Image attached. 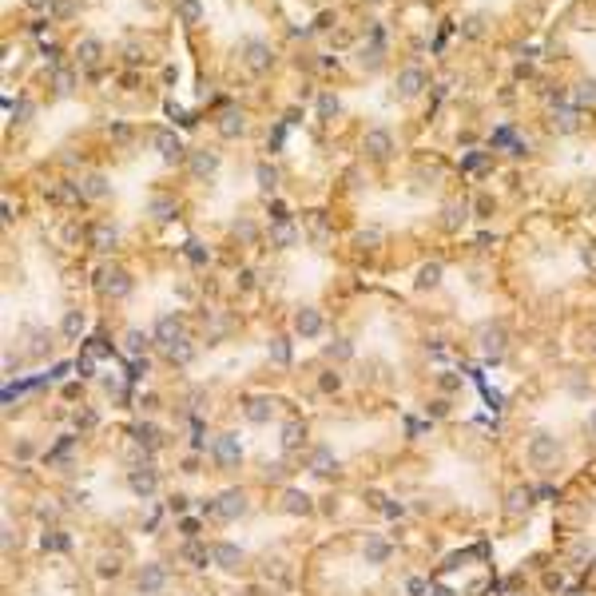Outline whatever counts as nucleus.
Segmentation results:
<instances>
[{
    "instance_id": "1",
    "label": "nucleus",
    "mask_w": 596,
    "mask_h": 596,
    "mask_svg": "<svg viewBox=\"0 0 596 596\" xmlns=\"http://www.w3.org/2000/svg\"><path fill=\"white\" fill-rule=\"evenodd\" d=\"M390 151H394V139H390L386 128L366 132V155H370V159H390Z\"/></svg>"
},
{
    "instance_id": "9",
    "label": "nucleus",
    "mask_w": 596,
    "mask_h": 596,
    "mask_svg": "<svg viewBox=\"0 0 596 596\" xmlns=\"http://www.w3.org/2000/svg\"><path fill=\"white\" fill-rule=\"evenodd\" d=\"M92 243H96V251H111L116 247V231L108 223H99V227H92Z\"/></svg>"
},
{
    "instance_id": "17",
    "label": "nucleus",
    "mask_w": 596,
    "mask_h": 596,
    "mask_svg": "<svg viewBox=\"0 0 596 596\" xmlns=\"http://www.w3.org/2000/svg\"><path fill=\"white\" fill-rule=\"evenodd\" d=\"M318 108H322V116H334V111H338V99H334V96H322Z\"/></svg>"
},
{
    "instance_id": "12",
    "label": "nucleus",
    "mask_w": 596,
    "mask_h": 596,
    "mask_svg": "<svg viewBox=\"0 0 596 596\" xmlns=\"http://www.w3.org/2000/svg\"><path fill=\"white\" fill-rule=\"evenodd\" d=\"M179 12H183V20H187V24H195L199 16H203V4H199V0H183V4H179Z\"/></svg>"
},
{
    "instance_id": "15",
    "label": "nucleus",
    "mask_w": 596,
    "mask_h": 596,
    "mask_svg": "<svg viewBox=\"0 0 596 596\" xmlns=\"http://www.w3.org/2000/svg\"><path fill=\"white\" fill-rule=\"evenodd\" d=\"M72 12H76V4H72V0H56V16H60V20H68Z\"/></svg>"
},
{
    "instance_id": "14",
    "label": "nucleus",
    "mask_w": 596,
    "mask_h": 596,
    "mask_svg": "<svg viewBox=\"0 0 596 596\" xmlns=\"http://www.w3.org/2000/svg\"><path fill=\"white\" fill-rule=\"evenodd\" d=\"M32 12H56V0H24Z\"/></svg>"
},
{
    "instance_id": "3",
    "label": "nucleus",
    "mask_w": 596,
    "mask_h": 596,
    "mask_svg": "<svg viewBox=\"0 0 596 596\" xmlns=\"http://www.w3.org/2000/svg\"><path fill=\"white\" fill-rule=\"evenodd\" d=\"M247 64H251L254 72H266V68H271V44H263V40H247Z\"/></svg>"
},
{
    "instance_id": "2",
    "label": "nucleus",
    "mask_w": 596,
    "mask_h": 596,
    "mask_svg": "<svg viewBox=\"0 0 596 596\" xmlns=\"http://www.w3.org/2000/svg\"><path fill=\"white\" fill-rule=\"evenodd\" d=\"M155 147H159V155H163V159H171V163H179V159H183V144H179L175 132H155Z\"/></svg>"
},
{
    "instance_id": "8",
    "label": "nucleus",
    "mask_w": 596,
    "mask_h": 596,
    "mask_svg": "<svg viewBox=\"0 0 596 596\" xmlns=\"http://www.w3.org/2000/svg\"><path fill=\"white\" fill-rule=\"evenodd\" d=\"M219 132H223V135H239V132H243V116H239L235 108H227V111L219 116Z\"/></svg>"
},
{
    "instance_id": "11",
    "label": "nucleus",
    "mask_w": 596,
    "mask_h": 596,
    "mask_svg": "<svg viewBox=\"0 0 596 596\" xmlns=\"http://www.w3.org/2000/svg\"><path fill=\"white\" fill-rule=\"evenodd\" d=\"M573 99L576 104H596V80H581L576 92H573Z\"/></svg>"
},
{
    "instance_id": "5",
    "label": "nucleus",
    "mask_w": 596,
    "mask_h": 596,
    "mask_svg": "<svg viewBox=\"0 0 596 596\" xmlns=\"http://www.w3.org/2000/svg\"><path fill=\"white\" fill-rule=\"evenodd\" d=\"M99 56H104V44H99V40H92V36H84V40L76 44V60H80V64L96 68V64H99Z\"/></svg>"
},
{
    "instance_id": "6",
    "label": "nucleus",
    "mask_w": 596,
    "mask_h": 596,
    "mask_svg": "<svg viewBox=\"0 0 596 596\" xmlns=\"http://www.w3.org/2000/svg\"><path fill=\"white\" fill-rule=\"evenodd\" d=\"M215 167H219V155L215 151H195L191 155V171H195V175H211Z\"/></svg>"
},
{
    "instance_id": "16",
    "label": "nucleus",
    "mask_w": 596,
    "mask_h": 596,
    "mask_svg": "<svg viewBox=\"0 0 596 596\" xmlns=\"http://www.w3.org/2000/svg\"><path fill=\"white\" fill-rule=\"evenodd\" d=\"M465 36H481V16H469V20H465Z\"/></svg>"
},
{
    "instance_id": "7",
    "label": "nucleus",
    "mask_w": 596,
    "mask_h": 596,
    "mask_svg": "<svg viewBox=\"0 0 596 596\" xmlns=\"http://www.w3.org/2000/svg\"><path fill=\"white\" fill-rule=\"evenodd\" d=\"M552 128H557V132H576V111L573 108H552Z\"/></svg>"
},
{
    "instance_id": "13",
    "label": "nucleus",
    "mask_w": 596,
    "mask_h": 596,
    "mask_svg": "<svg viewBox=\"0 0 596 596\" xmlns=\"http://www.w3.org/2000/svg\"><path fill=\"white\" fill-rule=\"evenodd\" d=\"M275 183H278V175H275V167H259V187L263 191H275Z\"/></svg>"
},
{
    "instance_id": "4",
    "label": "nucleus",
    "mask_w": 596,
    "mask_h": 596,
    "mask_svg": "<svg viewBox=\"0 0 596 596\" xmlns=\"http://www.w3.org/2000/svg\"><path fill=\"white\" fill-rule=\"evenodd\" d=\"M421 84H426L421 68H406V72L397 76V84H394V88L402 92V96H418V92H421Z\"/></svg>"
},
{
    "instance_id": "10",
    "label": "nucleus",
    "mask_w": 596,
    "mask_h": 596,
    "mask_svg": "<svg viewBox=\"0 0 596 596\" xmlns=\"http://www.w3.org/2000/svg\"><path fill=\"white\" fill-rule=\"evenodd\" d=\"M72 68H56V76H52V88H56V96H72Z\"/></svg>"
}]
</instances>
